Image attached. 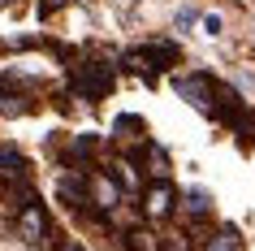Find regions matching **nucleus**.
I'll return each mask as SVG.
<instances>
[{
    "instance_id": "nucleus-1",
    "label": "nucleus",
    "mask_w": 255,
    "mask_h": 251,
    "mask_svg": "<svg viewBox=\"0 0 255 251\" xmlns=\"http://www.w3.org/2000/svg\"><path fill=\"white\" fill-rule=\"evenodd\" d=\"M69 87L78 100L87 104H100L113 87H117V69H113V56H104V48H87L82 56L69 61Z\"/></svg>"
},
{
    "instance_id": "nucleus-2",
    "label": "nucleus",
    "mask_w": 255,
    "mask_h": 251,
    "mask_svg": "<svg viewBox=\"0 0 255 251\" xmlns=\"http://www.w3.org/2000/svg\"><path fill=\"white\" fill-rule=\"evenodd\" d=\"M177 61H182V43L177 39H151V43H143V48L121 52V65L134 69V74H143L147 82H156L160 74H169Z\"/></svg>"
},
{
    "instance_id": "nucleus-3",
    "label": "nucleus",
    "mask_w": 255,
    "mask_h": 251,
    "mask_svg": "<svg viewBox=\"0 0 255 251\" xmlns=\"http://www.w3.org/2000/svg\"><path fill=\"white\" fill-rule=\"evenodd\" d=\"M35 108V82H26L17 69L0 74V117H22Z\"/></svg>"
},
{
    "instance_id": "nucleus-4",
    "label": "nucleus",
    "mask_w": 255,
    "mask_h": 251,
    "mask_svg": "<svg viewBox=\"0 0 255 251\" xmlns=\"http://www.w3.org/2000/svg\"><path fill=\"white\" fill-rule=\"evenodd\" d=\"M17 234H22V243H30V247L52 243V221H48V208H43L39 199H26V204L17 208Z\"/></svg>"
},
{
    "instance_id": "nucleus-5",
    "label": "nucleus",
    "mask_w": 255,
    "mask_h": 251,
    "mask_svg": "<svg viewBox=\"0 0 255 251\" xmlns=\"http://www.w3.org/2000/svg\"><path fill=\"white\" fill-rule=\"evenodd\" d=\"M242 113H247V100H242V91L234 87V82L212 78V108H208V117L221 121V126H234Z\"/></svg>"
},
{
    "instance_id": "nucleus-6",
    "label": "nucleus",
    "mask_w": 255,
    "mask_h": 251,
    "mask_svg": "<svg viewBox=\"0 0 255 251\" xmlns=\"http://www.w3.org/2000/svg\"><path fill=\"white\" fill-rule=\"evenodd\" d=\"M173 91L182 100H190V108H199L203 117H208V108H212V74H203V69H195V74H173Z\"/></svg>"
},
{
    "instance_id": "nucleus-7",
    "label": "nucleus",
    "mask_w": 255,
    "mask_h": 251,
    "mask_svg": "<svg viewBox=\"0 0 255 251\" xmlns=\"http://www.w3.org/2000/svg\"><path fill=\"white\" fill-rule=\"evenodd\" d=\"M173 204H177V186L173 182H151L143 191V217L147 221H164L173 212Z\"/></svg>"
},
{
    "instance_id": "nucleus-8",
    "label": "nucleus",
    "mask_w": 255,
    "mask_h": 251,
    "mask_svg": "<svg viewBox=\"0 0 255 251\" xmlns=\"http://www.w3.org/2000/svg\"><path fill=\"white\" fill-rule=\"evenodd\" d=\"M113 139L126 147H138V143H147V121L134 117V113H117L113 117Z\"/></svg>"
},
{
    "instance_id": "nucleus-9",
    "label": "nucleus",
    "mask_w": 255,
    "mask_h": 251,
    "mask_svg": "<svg viewBox=\"0 0 255 251\" xmlns=\"http://www.w3.org/2000/svg\"><path fill=\"white\" fill-rule=\"evenodd\" d=\"M0 182H30V165L22 152H13V147L0 152Z\"/></svg>"
},
{
    "instance_id": "nucleus-10",
    "label": "nucleus",
    "mask_w": 255,
    "mask_h": 251,
    "mask_svg": "<svg viewBox=\"0 0 255 251\" xmlns=\"http://www.w3.org/2000/svg\"><path fill=\"white\" fill-rule=\"evenodd\" d=\"M121 243H126V251H160V243H156V234H151V230H126V234H121Z\"/></svg>"
},
{
    "instance_id": "nucleus-11",
    "label": "nucleus",
    "mask_w": 255,
    "mask_h": 251,
    "mask_svg": "<svg viewBox=\"0 0 255 251\" xmlns=\"http://www.w3.org/2000/svg\"><path fill=\"white\" fill-rule=\"evenodd\" d=\"M234 130H238V147L242 152H255V108H247V113L234 121Z\"/></svg>"
},
{
    "instance_id": "nucleus-12",
    "label": "nucleus",
    "mask_w": 255,
    "mask_h": 251,
    "mask_svg": "<svg viewBox=\"0 0 255 251\" xmlns=\"http://www.w3.org/2000/svg\"><path fill=\"white\" fill-rule=\"evenodd\" d=\"M203 251H242L238 230H221L216 238H203Z\"/></svg>"
},
{
    "instance_id": "nucleus-13",
    "label": "nucleus",
    "mask_w": 255,
    "mask_h": 251,
    "mask_svg": "<svg viewBox=\"0 0 255 251\" xmlns=\"http://www.w3.org/2000/svg\"><path fill=\"white\" fill-rule=\"evenodd\" d=\"M186 212L190 217H212V195L208 191H186Z\"/></svg>"
},
{
    "instance_id": "nucleus-14",
    "label": "nucleus",
    "mask_w": 255,
    "mask_h": 251,
    "mask_svg": "<svg viewBox=\"0 0 255 251\" xmlns=\"http://www.w3.org/2000/svg\"><path fill=\"white\" fill-rule=\"evenodd\" d=\"M156 243H160V251H190V234H182V230H177V234L156 238Z\"/></svg>"
},
{
    "instance_id": "nucleus-15",
    "label": "nucleus",
    "mask_w": 255,
    "mask_h": 251,
    "mask_svg": "<svg viewBox=\"0 0 255 251\" xmlns=\"http://www.w3.org/2000/svg\"><path fill=\"white\" fill-rule=\"evenodd\" d=\"M199 22H203V35H221V26H225V17H221V13H203Z\"/></svg>"
},
{
    "instance_id": "nucleus-16",
    "label": "nucleus",
    "mask_w": 255,
    "mask_h": 251,
    "mask_svg": "<svg viewBox=\"0 0 255 251\" xmlns=\"http://www.w3.org/2000/svg\"><path fill=\"white\" fill-rule=\"evenodd\" d=\"M69 0H39V17H52L56 9H65Z\"/></svg>"
},
{
    "instance_id": "nucleus-17",
    "label": "nucleus",
    "mask_w": 255,
    "mask_h": 251,
    "mask_svg": "<svg viewBox=\"0 0 255 251\" xmlns=\"http://www.w3.org/2000/svg\"><path fill=\"white\" fill-rule=\"evenodd\" d=\"M56 251H87V247H82V243H74V238H61V247H56Z\"/></svg>"
}]
</instances>
